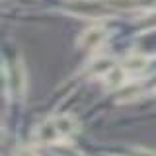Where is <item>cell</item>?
I'll return each instance as SVG.
<instances>
[{
  "label": "cell",
  "instance_id": "5",
  "mask_svg": "<svg viewBox=\"0 0 156 156\" xmlns=\"http://www.w3.org/2000/svg\"><path fill=\"white\" fill-rule=\"evenodd\" d=\"M113 12H146L156 6V0H105Z\"/></svg>",
  "mask_w": 156,
  "mask_h": 156
},
{
  "label": "cell",
  "instance_id": "9",
  "mask_svg": "<svg viewBox=\"0 0 156 156\" xmlns=\"http://www.w3.org/2000/svg\"><path fill=\"white\" fill-rule=\"evenodd\" d=\"M113 66H115V61L111 57H96L94 61L90 62V66H88V74L101 80Z\"/></svg>",
  "mask_w": 156,
  "mask_h": 156
},
{
  "label": "cell",
  "instance_id": "7",
  "mask_svg": "<svg viewBox=\"0 0 156 156\" xmlns=\"http://www.w3.org/2000/svg\"><path fill=\"white\" fill-rule=\"evenodd\" d=\"M129 74H127V70L121 65H115L113 68H111L107 74L101 78L104 80V86H105V90H121L127 82H129Z\"/></svg>",
  "mask_w": 156,
  "mask_h": 156
},
{
  "label": "cell",
  "instance_id": "6",
  "mask_svg": "<svg viewBox=\"0 0 156 156\" xmlns=\"http://www.w3.org/2000/svg\"><path fill=\"white\" fill-rule=\"evenodd\" d=\"M148 61H150L148 55L136 51V53L127 55L123 58V62H121V66L127 70V74H129V76H136V74H143L146 68H148Z\"/></svg>",
  "mask_w": 156,
  "mask_h": 156
},
{
  "label": "cell",
  "instance_id": "11",
  "mask_svg": "<svg viewBox=\"0 0 156 156\" xmlns=\"http://www.w3.org/2000/svg\"><path fill=\"white\" fill-rule=\"evenodd\" d=\"M129 156H156L154 150L150 148H143V146H135V148L129 150Z\"/></svg>",
  "mask_w": 156,
  "mask_h": 156
},
{
  "label": "cell",
  "instance_id": "2",
  "mask_svg": "<svg viewBox=\"0 0 156 156\" xmlns=\"http://www.w3.org/2000/svg\"><path fill=\"white\" fill-rule=\"evenodd\" d=\"M62 12L84 20H101L115 14L105 0H65Z\"/></svg>",
  "mask_w": 156,
  "mask_h": 156
},
{
  "label": "cell",
  "instance_id": "10",
  "mask_svg": "<svg viewBox=\"0 0 156 156\" xmlns=\"http://www.w3.org/2000/svg\"><path fill=\"white\" fill-rule=\"evenodd\" d=\"M136 96H140V84H139L136 80H129L123 88H121V98H119V101L135 100Z\"/></svg>",
  "mask_w": 156,
  "mask_h": 156
},
{
  "label": "cell",
  "instance_id": "8",
  "mask_svg": "<svg viewBox=\"0 0 156 156\" xmlns=\"http://www.w3.org/2000/svg\"><path fill=\"white\" fill-rule=\"evenodd\" d=\"M55 123H57V129L62 136V143L68 140L72 135L78 131V121L72 117L70 113H61V115H55Z\"/></svg>",
  "mask_w": 156,
  "mask_h": 156
},
{
  "label": "cell",
  "instance_id": "4",
  "mask_svg": "<svg viewBox=\"0 0 156 156\" xmlns=\"http://www.w3.org/2000/svg\"><path fill=\"white\" fill-rule=\"evenodd\" d=\"M33 143L41 144V146L62 143V136H61V133H58V129H57L55 117H49V119L41 121V123L37 125L35 133H33Z\"/></svg>",
  "mask_w": 156,
  "mask_h": 156
},
{
  "label": "cell",
  "instance_id": "3",
  "mask_svg": "<svg viewBox=\"0 0 156 156\" xmlns=\"http://www.w3.org/2000/svg\"><path fill=\"white\" fill-rule=\"evenodd\" d=\"M105 39H107V29L98 23V26H92V27L84 29V31L78 35L76 47L82 49V51H94V49L104 45Z\"/></svg>",
  "mask_w": 156,
  "mask_h": 156
},
{
  "label": "cell",
  "instance_id": "1",
  "mask_svg": "<svg viewBox=\"0 0 156 156\" xmlns=\"http://www.w3.org/2000/svg\"><path fill=\"white\" fill-rule=\"evenodd\" d=\"M26 88H27V74H26V66L23 62L18 61L8 65L6 61L2 62V92L4 96L10 98H23L26 94Z\"/></svg>",
  "mask_w": 156,
  "mask_h": 156
},
{
  "label": "cell",
  "instance_id": "12",
  "mask_svg": "<svg viewBox=\"0 0 156 156\" xmlns=\"http://www.w3.org/2000/svg\"><path fill=\"white\" fill-rule=\"evenodd\" d=\"M12 156H37V154H35V150L29 148V146H18Z\"/></svg>",
  "mask_w": 156,
  "mask_h": 156
}]
</instances>
